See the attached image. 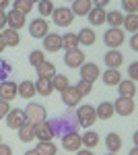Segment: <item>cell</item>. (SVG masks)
<instances>
[{
	"mask_svg": "<svg viewBox=\"0 0 138 155\" xmlns=\"http://www.w3.org/2000/svg\"><path fill=\"white\" fill-rule=\"evenodd\" d=\"M17 132H19V139H21L23 143L35 141V137H33V124H31V122H25L23 126H19V128H17Z\"/></svg>",
	"mask_w": 138,
	"mask_h": 155,
	"instance_id": "29",
	"label": "cell"
},
{
	"mask_svg": "<svg viewBox=\"0 0 138 155\" xmlns=\"http://www.w3.org/2000/svg\"><path fill=\"white\" fill-rule=\"evenodd\" d=\"M79 71H81V79L82 81H89V83H95L99 79V74H101L99 66L95 62H85V64L79 66Z\"/></svg>",
	"mask_w": 138,
	"mask_h": 155,
	"instance_id": "7",
	"label": "cell"
},
{
	"mask_svg": "<svg viewBox=\"0 0 138 155\" xmlns=\"http://www.w3.org/2000/svg\"><path fill=\"white\" fill-rule=\"evenodd\" d=\"M74 87H76V91H79V93H81V97H85V95H89V93H91L93 91V83H89V81H79V83L74 85Z\"/></svg>",
	"mask_w": 138,
	"mask_h": 155,
	"instance_id": "39",
	"label": "cell"
},
{
	"mask_svg": "<svg viewBox=\"0 0 138 155\" xmlns=\"http://www.w3.org/2000/svg\"><path fill=\"white\" fill-rule=\"evenodd\" d=\"M50 17H52L54 23L60 25V27H68V25L74 21V15H72V11H70L68 6H58V8H54V12H52Z\"/></svg>",
	"mask_w": 138,
	"mask_h": 155,
	"instance_id": "4",
	"label": "cell"
},
{
	"mask_svg": "<svg viewBox=\"0 0 138 155\" xmlns=\"http://www.w3.org/2000/svg\"><path fill=\"white\" fill-rule=\"evenodd\" d=\"M17 97V83H12V81H0V99H4V101H12Z\"/></svg>",
	"mask_w": 138,
	"mask_h": 155,
	"instance_id": "14",
	"label": "cell"
},
{
	"mask_svg": "<svg viewBox=\"0 0 138 155\" xmlns=\"http://www.w3.org/2000/svg\"><path fill=\"white\" fill-rule=\"evenodd\" d=\"M130 48H132V50H136V48H138V37H136V35L130 37Z\"/></svg>",
	"mask_w": 138,
	"mask_h": 155,
	"instance_id": "47",
	"label": "cell"
},
{
	"mask_svg": "<svg viewBox=\"0 0 138 155\" xmlns=\"http://www.w3.org/2000/svg\"><path fill=\"white\" fill-rule=\"evenodd\" d=\"M35 151L39 155H58V149L52 141H39L37 147H35Z\"/></svg>",
	"mask_w": 138,
	"mask_h": 155,
	"instance_id": "31",
	"label": "cell"
},
{
	"mask_svg": "<svg viewBox=\"0 0 138 155\" xmlns=\"http://www.w3.org/2000/svg\"><path fill=\"white\" fill-rule=\"evenodd\" d=\"M31 8H33V4L29 2V0H12V11L21 12V15H29L31 12Z\"/></svg>",
	"mask_w": 138,
	"mask_h": 155,
	"instance_id": "35",
	"label": "cell"
},
{
	"mask_svg": "<svg viewBox=\"0 0 138 155\" xmlns=\"http://www.w3.org/2000/svg\"><path fill=\"white\" fill-rule=\"evenodd\" d=\"M47 122H50V126H52V130H54V137H56V134L58 137H64V134H68V132H76V128H79L76 114L72 112V107H70L64 116L54 118V120H47Z\"/></svg>",
	"mask_w": 138,
	"mask_h": 155,
	"instance_id": "1",
	"label": "cell"
},
{
	"mask_svg": "<svg viewBox=\"0 0 138 155\" xmlns=\"http://www.w3.org/2000/svg\"><path fill=\"white\" fill-rule=\"evenodd\" d=\"M62 147H64L66 151H72V153H76V151H79V149L82 147L81 134H79V132H68V134H64V137H62Z\"/></svg>",
	"mask_w": 138,
	"mask_h": 155,
	"instance_id": "12",
	"label": "cell"
},
{
	"mask_svg": "<svg viewBox=\"0 0 138 155\" xmlns=\"http://www.w3.org/2000/svg\"><path fill=\"white\" fill-rule=\"evenodd\" d=\"M87 60H85V52L82 50H68L66 52V56H64V64L68 66V68H79L81 64H85Z\"/></svg>",
	"mask_w": 138,
	"mask_h": 155,
	"instance_id": "8",
	"label": "cell"
},
{
	"mask_svg": "<svg viewBox=\"0 0 138 155\" xmlns=\"http://www.w3.org/2000/svg\"><path fill=\"white\" fill-rule=\"evenodd\" d=\"M128 74H130V81H134V79L138 77V64L136 62H132V64L128 66Z\"/></svg>",
	"mask_w": 138,
	"mask_h": 155,
	"instance_id": "42",
	"label": "cell"
},
{
	"mask_svg": "<svg viewBox=\"0 0 138 155\" xmlns=\"http://www.w3.org/2000/svg\"><path fill=\"white\" fill-rule=\"evenodd\" d=\"M76 155H93V153H91V149H79Z\"/></svg>",
	"mask_w": 138,
	"mask_h": 155,
	"instance_id": "49",
	"label": "cell"
},
{
	"mask_svg": "<svg viewBox=\"0 0 138 155\" xmlns=\"http://www.w3.org/2000/svg\"><path fill=\"white\" fill-rule=\"evenodd\" d=\"M33 137L37 141H52L54 139V130L50 126V122H39V124H33Z\"/></svg>",
	"mask_w": 138,
	"mask_h": 155,
	"instance_id": "11",
	"label": "cell"
},
{
	"mask_svg": "<svg viewBox=\"0 0 138 155\" xmlns=\"http://www.w3.org/2000/svg\"><path fill=\"white\" fill-rule=\"evenodd\" d=\"M2 29H6V12L0 11V31Z\"/></svg>",
	"mask_w": 138,
	"mask_h": 155,
	"instance_id": "45",
	"label": "cell"
},
{
	"mask_svg": "<svg viewBox=\"0 0 138 155\" xmlns=\"http://www.w3.org/2000/svg\"><path fill=\"white\" fill-rule=\"evenodd\" d=\"M62 48L66 50V52L79 48V37H76V33H64L62 35Z\"/></svg>",
	"mask_w": 138,
	"mask_h": 155,
	"instance_id": "33",
	"label": "cell"
},
{
	"mask_svg": "<svg viewBox=\"0 0 138 155\" xmlns=\"http://www.w3.org/2000/svg\"><path fill=\"white\" fill-rule=\"evenodd\" d=\"M105 23H109L111 27L120 29V27H122V23H124V15H122L120 11H109V12H105Z\"/></svg>",
	"mask_w": 138,
	"mask_h": 155,
	"instance_id": "30",
	"label": "cell"
},
{
	"mask_svg": "<svg viewBox=\"0 0 138 155\" xmlns=\"http://www.w3.org/2000/svg\"><path fill=\"white\" fill-rule=\"evenodd\" d=\"M105 147H107L109 153H117V151L122 149V139H120V134H117V132H109L107 139H105Z\"/></svg>",
	"mask_w": 138,
	"mask_h": 155,
	"instance_id": "25",
	"label": "cell"
},
{
	"mask_svg": "<svg viewBox=\"0 0 138 155\" xmlns=\"http://www.w3.org/2000/svg\"><path fill=\"white\" fill-rule=\"evenodd\" d=\"M99 77L103 79V83L107 85V87H115V85L122 81V72L117 71V68H107V71L101 72Z\"/></svg>",
	"mask_w": 138,
	"mask_h": 155,
	"instance_id": "18",
	"label": "cell"
},
{
	"mask_svg": "<svg viewBox=\"0 0 138 155\" xmlns=\"http://www.w3.org/2000/svg\"><path fill=\"white\" fill-rule=\"evenodd\" d=\"M91 0H74L72 2V15L74 17H85V15H89V11H91Z\"/></svg>",
	"mask_w": 138,
	"mask_h": 155,
	"instance_id": "22",
	"label": "cell"
},
{
	"mask_svg": "<svg viewBox=\"0 0 138 155\" xmlns=\"http://www.w3.org/2000/svg\"><path fill=\"white\" fill-rule=\"evenodd\" d=\"M0 155H12V149L8 147V145L0 143Z\"/></svg>",
	"mask_w": 138,
	"mask_h": 155,
	"instance_id": "44",
	"label": "cell"
},
{
	"mask_svg": "<svg viewBox=\"0 0 138 155\" xmlns=\"http://www.w3.org/2000/svg\"><path fill=\"white\" fill-rule=\"evenodd\" d=\"M0 139H2V137H0ZM0 143H2V141H0Z\"/></svg>",
	"mask_w": 138,
	"mask_h": 155,
	"instance_id": "56",
	"label": "cell"
},
{
	"mask_svg": "<svg viewBox=\"0 0 138 155\" xmlns=\"http://www.w3.org/2000/svg\"><path fill=\"white\" fill-rule=\"evenodd\" d=\"M6 27L8 29H14V31H19V29H23L25 27V15H21V12L17 11H8L6 12Z\"/></svg>",
	"mask_w": 138,
	"mask_h": 155,
	"instance_id": "13",
	"label": "cell"
},
{
	"mask_svg": "<svg viewBox=\"0 0 138 155\" xmlns=\"http://www.w3.org/2000/svg\"><path fill=\"white\" fill-rule=\"evenodd\" d=\"M81 141H82V145H85L87 149H93V147H97V145H99V134H97V132H93V130H87L81 137Z\"/></svg>",
	"mask_w": 138,
	"mask_h": 155,
	"instance_id": "34",
	"label": "cell"
},
{
	"mask_svg": "<svg viewBox=\"0 0 138 155\" xmlns=\"http://www.w3.org/2000/svg\"><path fill=\"white\" fill-rule=\"evenodd\" d=\"M17 95H21L23 99H31L35 93V83L33 81H23L21 85H17Z\"/></svg>",
	"mask_w": 138,
	"mask_h": 155,
	"instance_id": "23",
	"label": "cell"
},
{
	"mask_svg": "<svg viewBox=\"0 0 138 155\" xmlns=\"http://www.w3.org/2000/svg\"><path fill=\"white\" fill-rule=\"evenodd\" d=\"M134 99H128V97H117V101L114 104V114H120V116H130L134 112Z\"/></svg>",
	"mask_w": 138,
	"mask_h": 155,
	"instance_id": "9",
	"label": "cell"
},
{
	"mask_svg": "<svg viewBox=\"0 0 138 155\" xmlns=\"http://www.w3.org/2000/svg\"><path fill=\"white\" fill-rule=\"evenodd\" d=\"M43 50L46 52H60L62 50V35L58 33H47L43 37Z\"/></svg>",
	"mask_w": 138,
	"mask_h": 155,
	"instance_id": "15",
	"label": "cell"
},
{
	"mask_svg": "<svg viewBox=\"0 0 138 155\" xmlns=\"http://www.w3.org/2000/svg\"><path fill=\"white\" fill-rule=\"evenodd\" d=\"M23 112H25V118H27V122H31V124L46 122V118H47L46 107L41 106V104H37V101H31V104L25 107Z\"/></svg>",
	"mask_w": 138,
	"mask_h": 155,
	"instance_id": "2",
	"label": "cell"
},
{
	"mask_svg": "<svg viewBox=\"0 0 138 155\" xmlns=\"http://www.w3.org/2000/svg\"><path fill=\"white\" fill-rule=\"evenodd\" d=\"M29 2H31V4H35V2H39V0H29Z\"/></svg>",
	"mask_w": 138,
	"mask_h": 155,
	"instance_id": "53",
	"label": "cell"
},
{
	"mask_svg": "<svg viewBox=\"0 0 138 155\" xmlns=\"http://www.w3.org/2000/svg\"><path fill=\"white\" fill-rule=\"evenodd\" d=\"M124 29H128V31H132V33H136L138 29V15L136 12H132V15H128V17H124Z\"/></svg>",
	"mask_w": 138,
	"mask_h": 155,
	"instance_id": "37",
	"label": "cell"
},
{
	"mask_svg": "<svg viewBox=\"0 0 138 155\" xmlns=\"http://www.w3.org/2000/svg\"><path fill=\"white\" fill-rule=\"evenodd\" d=\"M68 2H74V0H68Z\"/></svg>",
	"mask_w": 138,
	"mask_h": 155,
	"instance_id": "55",
	"label": "cell"
},
{
	"mask_svg": "<svg viewBox=\"0 0 138 155\" xmlns=\"http://www.w3.org/2000/svg\"><path fill=\"white\" fill-rule=\"evenodd\" d=\"M43 60H46V56H43V52H41V50H33V52L29 54V64L35 66V68H37Z\"/></svg>",
	"mask_w": 138,
	"mask_h": 155,
	"instance_id": "38",
	"label": "cell"
},
{
	"mask_svg": "<svg viewBox=\"0 0 138 155\" xmlns=\"http://www.w3.org/2000/svg\"><path fill=\"white\" fill-rule=\"evenodd\" d=\"M122 62H124V54L117 52V50H109V52L105 54V64H107V68H120Z\"/></svg>",
	"mask_w": 138,
	"mask_h": 155,
	"instance_id": "20",
	"label": "cell"
},
{
	"mask_svg": "<svg viewBox=\"0 0 138 155\" xmlns=\"http://www.w3.org/2000/svg\"><path fill=\"white\" fill-rule=\"evenodd\" d=\"M50 81H52V89H54V91H60V93H62V91H64V89H68L70 87V81H68V77H64V74H54V77H52V79H50Z\"/></svg>",
	"mask_w": 138,
	"mask_h": 155,
	"instance_id": "27",
	"label": "cell"
},
{
	"mask_svg": "<svg viewBox=\"0 0 138 155\" xmlns=\"http://www.w3.org/2000/svg\"><path fill=\"white\" fill-rule=\"evenodd\" d=\"M95 6H99V8H105L107 4H109V0H91Z\"/></svg>",
	"mask_w": 138,
	"mask_h": 155,
	"instance_id": "46",
	"label": "cell"
},
{
	"mask_svg": "<svg viewBox=\"0 0 138 155\" xmlns=\"http://www.w3.org/2000/svg\"><path fill=\"white\" fill-rule=\"evenodd\" d=\"M122 6L128 15H132V12L138 11V0H122Z\"/></svg>",
	"mask_w": 138,
	"mask_h": 155,
	"instance_id": "41",
	"label": "cell"
},
{
	"mask_svg": "<svg viewBox=\"0 0 138 155\" xmlns=\"http://www.w3.org/2000/svg\"><path fill=\"white\" fill-rule=\"evenodd\" d=\"M12 71V66L6 62V60H2L0 58V81H6L8 79V72Z\"/></svg>",
	"mask_w": 138,
	"mask_h": 155,
	"instance_id": "40",
	"label": "cell"
},
{
	"mask_svg": "<svg viewBox=\"0 0 138 155\" xmlns=\"http://www.w3.org/2000/svg\"><path fill=\"white\" fill-rule=\"evenodd\" d=\"M103 39H105V46L107 48H111V50H117L122 44H124V31L122 29H115V27H109L107 31H105V35H103Z\"/></svg>",
	"mask_w": 138,
	"mask_h": 155,
	"instance_id": "5",
	"label": "cell"
},
{
	"mask_svg": "<svg viewBox=\"0 0 138 155\" xmlns=\"http://www.w3.org/2000/svg\"><path fill=\"white\" fill-rule=\"evenodd\" d=\"M130 155H138V151H136V147H134V149H132V151H130Z\"/></svg>",
	"mask_w": 138,
	"mask_h": 155,
	"instance_id": "52",
	"label": "cell"
},
{
	"mask_svg": "<svg viewBox=\"0 0 138 155\" xmlns=\"http://www.w3.org/2000/svg\"><path fill=\"white\" fill-rule=\"evenodd\" d=\"M29 33H31V37H37V39H43V37L50 33V23H47L46 19H35V21H31L29 23Z\"/></svg>",
	"mask_w": 138,
	"mask_h": 155,
	"instance_id": "6",
	"label": "cell"
},
{
	"mask_svg": "<svg viewBox=\"0 0 138 155\" xmlns=\"http://www.w3.org/2000/svg\"><path fill=\"white\" fill-rule=\"evenodd\" d=\"M95 116H97V120H109L114 116V104L111 101L99 104V106L95 107Z\"/></svg>",
	"mask_w": 138,
	"mask_h": 155,
	"instance_id": "21",
	"label": "cell"
},
{
	"mask_svg": "<svg viewBox=\"0 0 138 155\" xmlns=\"http://www.w3.org/2000/svg\"><path fill=\"white\" fill-rule=\"evenodd\" d=\"M12 0H0V11H4V8H8V4H11Z\"/></svg>",
	"mask_w": 138,
	"mask_h": 155,
	"instance_id": "48",
	"label": "cell"
},
{
	"mask_svg": "<svg viewBox=\"0 0 138 155\" xmlns=\"http://www.w3.org/2000/svg\"><path fill=\"white\" fill-rule=\"evenodd\" d=\"M25 155H39V153H37L35 149H29V151H25Z\"/></svg>",
	"mask_w": 138,
	"mask_h": 155,
	"instance_id": "51",
	"label": "cell"
},
{
	"mask_svg": "<svg viewBox=\"0 0 138 155\" xmlns=\"http://www.w3.org/2000/svg\"><path fill=\"white\" fill-rule=\"evenodd\" d=\"M37 74H39V79H52L54 74H56V66L52 64V62H47V60H43L37 68Z\"/></svg>",
	"mask_w": 138,
	"mask_h": 155,
	"instance_id": "26",
	"label": "cell"
},
{
	"mask_svg": "<svg viewBox=\"0 0 138 155\" xmlns=\"http://www.w3.org/2000/svg\"><path fill=\"white\" fill-rule=\"evenodd\" d=\"M2 33V39H4V44L8 46V48H17L19 44H21V35H19V31H14V29H2L0 31Z\"/></svg>",
	"mask_w": 138,
	"mask_h": 155,
	"instance_id": "19",
	"label": "cell"
},
{
	"mask_svg": "<svg viewBox=\"0 0 138 155\" xmlns=\"http://www.w3.org/2000/svg\"><path fill=\"white\" fill-rule=\"evenodd\" d=\"M105 155H115V153H105Z\"/></svg>",
	"mask_w": 138,
	"mask_h": 155,
	"instance_id": "54",
	"label": "cell"
},
{
	"mask_svg": "<svg viewBox=\"0 0 138 155\" xmlns=\"http://www.w3.org/2000/svg\"><path fill=\"white\" fill-rule=\"evenodd\" d=\"M52 81L50 79H39L37 83H35V93H39V95H43V97H47V95H52Z\"/></svg>",
	"mask_w": 138,
	"mask_h": 155,
	"instance_id": "32",
	"label": "cell"
},
{
	"mask_svg": "<svg viewBox=\"0 0 138 155\" xmlns=\"http://www.w3.org/2000/svg\"><path fill=\"white\" fill-rule=\"evenodd\" d=\"M4 48H6V44H4V39H2V33H0V54L4 52Z\"/></svg>",
	"mask_w": 138,
	"mask_h": 155,
	"instance_id": "50",
	"label": "cell"
},
{
	"mask_svg": "<svg viewBox=\"0 0 138 155\" xmlns=\"http://www.w3.org/2000/svg\"><path fill=\"white\" fill-rule=\"evenodd\" d=\"M95 107L93 106H79L76 110V122L79 126H85V128H91V124H95Z\"/></svg>",
	"mask_w": 138,
	"mask_h": 155,
	"instance_id": "3",
	"label": "cell"
},
{
	"mask_svg": "<svg viewBox=\"0 0 138 155\" xmlns=\"http://www.w3.org/2000/svg\"><path fill=\"white\" fill-rule=\"evenodd\" d=\"M37 8H39V17L43 19V17H50L56 6H54L52 0H39V2H37Z\"/></svg>",
	"mask_w": 138,
	"mask_h": 155,
	"instance_id": "36",
	"label": "cell"
},
{
	"mask_svg": "<svg viewBox=\"0 0 138 155\" xmlns=\"http://www.w3.org/2000/svg\"><path fill=\"white\" fill-rule=\"evenodd\" d=\"M117 87V91H120V97H128V99H134V95H136V83L134 81H120V83L115 85Z\"/></svg>",
	"mask_w": 138,
	"mask_h": 155,
	"instance_id": "17",
	"label": "cell"
},
{
	"mask_svg": "<svg viewBox=\"0 0 138 155\" xmlns=\"http://www.w3.org/2000/svg\"><path fill=\"white\" fill-rule=\"evenodd\" d=\"M87 17H89V23H91V25H103L105 23V8L93 6Z\"/></svg>",
	"mask_w": 138,
	"mask_h": 155,
	"instance_id": "28",
	"label": "cell"
},
{
	"mask_svg": "<svg viewBox=\"0 0 138 155\" xmlns=\"http://www.w3.org/2000/svg\"><path fill=\"white\" fill-rule=\"evenodd\" d=\"M76 37H79V44H82V46H93L95 39H97V35H95V31H93L91 27L81 29V31L76 33Z\"/></svg>",
	"mask_w": 138,
	"mask_h": 155,
	"instance_id": "24",
	"label": "cell"
},
{
	"mask_svg": "<svg viewBox=\"0 0 138 155\" xmlns=\"http://www.w3.org/2000/svg\"><path fill=\"white\" fill-rule=\"evenodd\" d=\"M8 112H11V107H8V101L0 99V118H4V116H6Z\"/></svg>",
	"mask_w": 138,
	"mask_h": 155,
	"instance_id": "43",
	"label": "cell"
},
{
	"mask_svg": "<svg viewBox=\"0 0 138 155\" xmlns=\"http://www.w3.org/2000/svg\"><path fill=\"white\" fill-rule=\"evenodd\" d=\"M4 118H6V126H8V128H14V130H17L19 126H23L25 122H27V118H25V112H23V110H19V107L11 110V112H8Z\"/></svg>",
	"mask_w": 138,
	"mask_h": 155,
	"instance_id": "10",
	"label": "cell"
},
{
	"mask_svg": "<svg viewBox=\"0 0 138 155\" xmlns=\"http://www.w3.org/2000/svg\"><path fill=\"white\" fill-rule=\"evenodd\" d=\"M81 99H82V97H81V93L76 91V87H68V89L62 91V101H64V106L74 107V106H79Z\"/></svg>",
	"mask_w": 138,
	"mask_h": 155,
	"instance_id": "16",
	"label": "cell"
}]
</instances>
